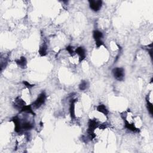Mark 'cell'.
<instances>
[{
	"instance_id": "18",
	"label": "cell",
	"mask_w": 153,
	"mask_h": 153,
	"mask_svg": "<svg viewBox=\"0 0 153 153\" xmlns=\"http://www.w3.org/2000/svg\"><path fill=\"white\" fill-rule=\"evenodd\" d=\"M66 50L68 51V53L70 54L71 56H74V51L73 50V47L71 46H69L68 47H66Z\"/></svg>"
},
{
	"instance_id": "12",
	"label": "cell",
	"mask_w": 153,
	"mask_h": 153,
	"mask_svg": "<svg viewBox=\"0 0 153 153\" xmlns=\"http://www.w3.org/2000/svg\"><path fill=\"white\" fill-rule=\"evenodd\" d=\"M21 112H25L29 114H32V115H34V116H35V115L34 112L33 111L31 105H27V106L25 105V106H24L21 109Z\"/></svg>"
},
{
	"instance_id": "7",
	"label": "cell",
	"mask_w": 153,
	"mask_h": 153,
	"mask_svg": "<svg viewBox=\"0 0 153 153\" xmlns=\"http://www.w3.org/2000/svg\"><path fill=\"white\" fill-rule=\"evenodd\" d=\"M88 125L89 129L94 130V129H96V128L99 127V123L98 121L96 119H90L89 121Z\"/></svg>"
},
{
	"instance_id": "1",
	"label": "cell",
	"mask_w": 153,
	"mask_h": 153,
	"mask_svg": "<svg viewBox=\"0 0 153 153\" xmlns=\"http://www.w3.org/2000/svg\"><path fill=\"white\" fill-rule=\"evenodd\" d=\"M46 99V94L45 92H42L40 94L38 98L33 103V106L35 108H39L42 104H44Z\"/></svg>"
},
{
	"instance_id": "20",
	"label": "cell",
	"mask_w": 153,
	"mask_h": 153,
	"mask_svg": "<svg viewBox=\"0 0 153 153\" xmlns=\"http://www.w3.org/2000/svg\"><path fill=\"white\" fill-rule=\"evenodd\" d=\"M23 84L25 85V86L27 87H29V88H31V87H32L34 86V85H32V84H31L30 83H29L28 82H26V81H23Z\"/></svg>"
},
{
	"instance_id": "14",
	"label": "cell",
	"mask_w": 153,
	"mask_h": 153,
	"mask_svg": "<svg viewBox=\"0 0 153 153\" xmlns=\"http://www.w3.org/2000/svg\"><path fill=\"white\" fill-rule=\"evenodd\" d=\"M47 48L46 45H42V46L40 47V48L39 49V54L41 56H46L47 53Z\"/></svg>"
},
{
	"instance_id": "8",
	"label": "cell",
	"mask_w": 153,
	"mask_h": 153,
	"mask_svg": "<svg viewBox=\"0 0 153 153\" xmlns=\"http://www.w3.org/2000/svg\"><path fill=\"white\" fill-rule=\"evenodd\" d=\"M24 106H25V102L19 97L16 99V103L14 105V107L17 109H22Z\"/></svg>"
},
{
	"instance_id": "4",
	"label": "cell",
	"mask_w": 153,
	"mask_h": 153,
	"mask_svg": "<svg viewBox=\"0 0 153 153\" xmlns=\"http://www.w3.org/2000/svg\"><path fill=\"white\" fill-rule=\"evenodd\" d=\"M75 53L78 54L80 57V62L83 61L85 58V51L84 49L82 47H79L76 49Z\"/></svg>"
},
{
	"instance_id": "11",
	"label": "cell",
	"mask_w": 153,
	"mask_h": 153,
	"mask_svg": "<svg viewBox=\"0 0 153 153\" xmlns=\"http://www.w3.org/2000/svg\"><path fill=\"white\" fill-rule=\"evenodd\" d=\"M96 109H97L98 111L101 112V113L103 114L104 115H105V116H107V115L108 114V112H109L108 110L107 109L106 107H105V105H103V104L98 105V106L97 107V108Z\"/></svg>"
},
{
	"instance_id": "2",
	"label": "cell",
	"mask_w": 153,
	"mask_h": 153,
	"mask_svg": "<svg viewBox=\"0 0 153 153\" xmlns=\"http://www.w3.org/2000/svg\"><path fill=\"white\" fill-rule=\"evenodd\" d=\"M112 73L116 80L123 81L125 77V70L122 68H115L112 70Z\"/></svg>"
},
{
	"instance_id": "9",
	"label": "cell",
	"mask_w": 153,
	"mask_h": 153,
	"mask_svg": "<svg viewBox=\"0 0 153 153\" xmlns=\"http://www.w3.org/2000/svg\"><path fill=\"white\" fill-rule=\"evenodd\" d=\"M16 62L22 68H25L26 66L27 60L24 56H22L19 59L16 60Z\"/></svg>"
},
{
	"instance_id": "10",
	"label": "cell",
	"mask_w": 153,
	"mask_h": 153,
	"mask_svg": "<svg viewBox=\"0 0 153 153\" xmlns=\"http://www.w3.org/2000/svg\"><path fill=\"white\" fill-rule=\"evenodd\" d=\"M77 100L74 99L71 102L70 104V107H69V111H70V115H71V117L74 119L75 118V103L76 102Z\"/></svg>"
},
{
	"instance_id": "17",
	"label": "cell",
	"mask_w": 153,
	"mask_h": 153,
	"mask_svg": "<svg viewBox=\"0 0 153 153\" xmlns=\"http://www.w3.org/2000/svg\"><path fill=\"white\" fill-rule=\"evenodd\" d=\"M146 100H147V108L148 109V111H149L150 114L152 115V103H151L150 102V101L148 99V98L147 97V99H146Z\"/></svg>"
},
{
	"instance_id": "6",
	"label": "cell",
	"mask_w": 153,
	"mask_h": 153,
	"mask_svg": "<svg viewBox=\"0 0 153 153\" xmlns=\"http://www.w3.org/2000/svg\"><path fill=\"white\" fill-rule=\"evenodd\" d=\"M12 120L15 123V130L16 132L19 133V132H21L22 126L21 125V122H20V119L19 118V117H17V116H16V117H13L12 118Z\"/></svg>"
},
{
	"instance_id": "16",
	"label": "cell",
	"mask_w": 153,
	"mask_h": 153,
	"mask_svg": "<svg viewBox=\"0 0 153 153\" xmlns=\"http://www.w3.org/2000/svg\"><path fill=\"white\" fill-rule=\"evenodd\" d=\"M33 125L30 122H25L22 125V127L25 130H31L33 128Z\"/></svg>"
},
{
	"instance_id": "15",
	"label": "cell",
	"mask_w": 153,
	"mask_h": 153,
	"mask_svg": "<svg viewBox=\"0 0 153 153\" xmlns=\"http://www.w3.org/2000/svg\"><path fill=\"white\" fill-rule=\"evenodd\" d=\"M89 87V83L86 81H82L79 85V89L81 90H85Z\"/></svg>"
},
{
	"instance_id": "19",
	"label": "cell",
	"mask_w": 153,
	"mask_h": 153,
	"mask_svg": "<svg viewBox=\"0 0 153 153\" xmlns=\"http://www.w3.org/2000/svg\"><path fill=\"white\" fill-rule=\"evenodd\" d=\"M96 47H97L98 48H99V47L103 45V43L101 40H98V41H96Z\"/></svg>"
},
{
	"instance_id": "13",
	"label": "cell",
	"mask_w": 153,
	"mask_h": 153,
	"mask_svg": "<svg viewBox=\"0 0 153 153\" xmlns=\"http://www.w3.org/2000/svg\"><path fill=\"white\" fill-rule=\"evenodd\" d=\"M93 36L94 39L95 41H98V40H101V38L103 37L102 33L99 31H94L93 32Z\"/></svg>"
},
{
	"instance_id": "5",
	"label": "cell",
	"mask_w": 153,
	"mask_h": 153,
	"mask_svg": "<svg viewBox=\"0 0 153 153\" xmlns=\"http://www.w3.org/2000/svg\"><path fill=\"white\" fill-rule=\"evenodd\" d=\"M124 121H125V127L127 129L131 130V131L134 132H139V131H140L139 129L135 126L134 124L129 123L126 119H124Z\"/></svg>"
},
{
	"instance_id": "3",
	"label": "cell",
	"mask_w": 153,
	"mask_h": 153,
	"mask_svg": "<svg viewBox=\"0 0 153 153\" xmlns=\"http://www.w3.org/2000/svg\"><path fill=\"white\" fill-rule=\"evenodd\" d=\"M90 4V7L94 12H98L101 9L102 5V1L98 0V1H94V0H90L89 1Z\"/></svg>"
}]
</instances>
